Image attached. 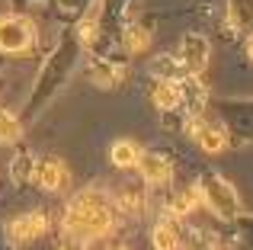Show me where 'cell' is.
<instances>
[{
  "label": "cell",
  "mask_w": 253,
  "mask_h": 250,
  "mask_svg": "<svg viewBox=\"0 0 253 250\" xmlns=\"http://www.w3.org/2000/svg\"><path fill=\"white\" fill-rule=\"evenodd\" d=\"M36 161L39 157L32 151H19L10 164V180L13 183H32V170H36Z\"/></svg>",
  "instance_id": "obj_19"
},
{
  "label": "cell",
  "mask_w": 253,
  "mask_h": 250,
  "mask_svg": "<svg viewBox=\"0 0 253 250\" xmlns=\"http://www.w3.org/2000/svg\"><path fill=\"white\" fill-rule=\"evenodd\" d=\"M119 225V208L112 202V193L103 186H84L68 199L61 215V238L96 244L109 238Z\"/></svg>",
  "instance_id": "obj_2"
},
{
  "label": "cell",
  "mask_w": 253,
  "mask_h": 250,
  "mask_svg": "<svg viewBox=\"0 0 253 250\" xmlns=\"http://www.w3.org/2000/svg\"><path fill=\"white\" fill-rule=\"evenodd\" d=\"M244 51H247V58H250V64H253V32L244 39Z\"/></svg>",
  "instance_id": "obj_22"
},
{
  "label": "cell",
  "mask_w": 253,
  "mask_h": 250,
  "mask_svg": "<svg viewBox=\"0 0 253 250\" xmlns=\"http://www.w3.org/2000/svg\"><path fill=\"white\" fill-rule=\"evenodd\" d=\"M196 189L199 199H202V208H209L215 218L234 221L241 215V196H237L234 183L228 176H221L218 170H202L196 176Z\"/></svg>",
  "instance_id": "obj_3"
},
{
  "label": "cell",
  "mask_w": 253,
  "mask_h": 250,
  "mask_svg": "<svg viewBox=\"0 0 253 250\" xmlns=\"http://www.w3.org/2000/svg\"><path fill=\"white\" fill-rule=\"evenodd\" d=\"M179 250H224V244L209 228L189 225V228H183V244H179Z\"/></svg>",
  "instance_id": "obj_17"
},
{
  "label": "cell",
  "mask_w": 253,
  "mask_h": 250,
  "mask_svg": "<svg viewBox=\"0 0 253 250\" xmlns=\"http://www.w3.org/2000/svg\"><path fill=\"white\" fill-rule=\"evenodd\" d=\"M148 183H128V186H122L116 196H112V202H116L119 215L122 218H138V215L148 212Z\"/></svg>",
  "instance_id": "obj_13"
},
{
  "label": "cell",
  "mask_w": 253,
  "mask_h": 250,
  "mask_svg": "<svg viewBox=\"0 0 253 250\" xmlns=\"http://www.w3.org/2000/svg\"><path fill=\"white\" fill-rule=\"evenodd\" d=\"M32 183L45 193H64L71 186V170L61 157H39L32 170Z\"/></svg>",
  "instance_id": "obj_10"
},
{
  "label": "cell",
  "mask_w": 253,
  "mask_h": 250,
  "mask_svg": "<svg viewBox=\"0 0 253 250\" xmlns=\"http://www.w3.org/2000/svg\"><path fill=\"white\" fill-rule=\"evenodd\" d=\"M199 3H202V6H205V3H209V0H199Z\"/></svg>",
  "instance_id": "obj_24"
},
{
  "label": "cell",
  "mask_w": 253,
  "mask_h": 250,
  "mask_svg": "<svg viewBox=\"0 0 253 250\" xmlns=\"http://www.w3.org/2000/svg\"><path fill=\"white\" fill-rule=\"evenodd\" d=\"M3 231H6V238H10L13 244H29V241H39V238H45V234L51 231V215L42 212V208H32V212L16 215Z\"/></svg>",
  "instance_id": "obj_9"
},
{
  "label": "cell",
  "mask_w": 253,
  "mask_h": 250,
  "mask_svg": "<svg viewBox=\"0 0 253 250\" xmlns=\"http://www.w3.org/2000/svg\"><path fill=\"white\" fill-rule=\"evenodd\" d=\"M106 250H131V247H128V244H122V241H116V244H109Z\"/></svg>",
  "instance_id": "obj_23"
},
{
  "label": "cell",
  "mask_w": 253,
  "mask_h": 250,
  "mask_svg": "<svg viewBox=\"0 0 253 250\" xmlns=\"http://www.w3.org/2000/svg\"><path fill=\"white\" fill-rule=\"evenodd\" d=\"M36 48V23L26 13H3L0 16V55H29Z\"/></svg>",
  "instance_id": "obj_5"
},
{
  "label": "cell",
  "mask_w": 253,
  "mask_h": 250,
  "mask_svg": "<svg viewBox=\"0 0 253 250\" xmlns=\"http://www.w3.org/2000/svg\"><path fill=\"white\" fill-rule=\"evenodd\" d=\"M23 119L13 109L0 106V144H19L23 141Z\"/></svg>",
  "instance_id": "obj_18"
},
{
  "label": "cell",
  "mask_w": 253,
  "mask_h": 250,
  "mask_svg": "<svg viewBox=\"0 0 253 250\" xmlns=\"http://www.w3.org/2000/svg\"><path fill=\"white\" fill-rule=\"evenodd\" d=\"M119 45H122V51L128 58L144 55L148 45H151V29L144 23H138V19H128V23L122 26V32H119Z\"/></svg>",
  "instance_id": "obj_15"
},
{
  "label": "cell",
  "mask_w": 253,
  "mask_h": 250,
  "mask_svg": "<svg viewBox=\"0 0 253 250\" xmlns=\"http://www.w3.org/2000/svg\"><path fill=\"white\" fill-rule=\"evenodd\" d=\"M93 0H58V6H61V13L64 16H71V19H77L81 16V13L86 10V6H90Z\"/></svg>",
  "instance_id": "obj_21"
},
{
  "label": "cell",
  "mask_w": 253,
  "mask_h": 250,
  "mask_svg": "<svg viewBox=\"0 0 253 250\" xmlns=\"http://www.w3.org/2000/svg\"><path fill=\"white\" fill-rule=\"evenodd\" d=\"M224 29L228 39H247L253 32V0H228L224 3Z\"/></svg>",
  "instance_id": "obj_12"
},
{
  "label": "cell",
  "mask_w": 253,
  "mask_h": 250,
  "mask_svg": "<svg viewBox=\"0 0 253 250\" xmlns=\"http://www.w3.org/2000/svg\"><path fill=\"white\" fill-rule=\"evenodd\" d=\"M209 113L231 131V144H247V141H253V100H244V96H228V100L209 103Z\"/></svg>",
  "instance_id": "obj_4"
},
{
  "label": "cell",
  "mask_w": 253,
  "mask_h": 250,
  "mask_svg": "<svg viewBox=\"0 0 253 250\" xmlns=\"http://www.w3.org/2000/svg\"><path fill=\"white\" fill-rule=\"evenodd\" d=\"M109 161H112V167H119V170H135L138 161H141V144L131 141V138H119L109 148Z\"/></svg>",
  "instance_id": "obj_16"
},
{
  "label": "cell",
  "mask_w": 253,
  "mask_h": 250,
  "mask_svg": "<svg viewBox=\"0 0 253 250\" xmlns=\"http://www.w3.org/2000/svg\"><path fill=\"white\" fill-rule=\"evenodd\" d=\"M183 221L173 218L170 212H161V218L154 221V228H151V247L154 250H179L183 244Z\"/></svg>",
  "instance_id": "obj_14"
},
{
  "label": "cell",
  "mask_w": 253,
  "mask_h": 250,
  "mask_svg": "<svg viewBox=\"0 0 253 250\" xmlns=\"http://www.w3.org/2000/svg\"><path fill=\"white\" fill-rule=\"evenodd\" d=\"M209 55H211V48H209V39L202 32H186L179 39L176 51H173L183 77H202L205 68H209Z\"/></svg>",
  "instance_id": "obj_7"
},
{
  "label": "cell",
  "mask_w": 253,
  "mask_h": 250,
  "mask_svg": "<svg viewBox=\"0 0 253 250\" xmlns=\"http://www.w3.org/2000/svg\"><path fill=\"white\" fill-rule=\"evenodd\" d=\"M84 68H86V77L103 90L119 87V83H125V77H128V68H125L119 58L106 55V51H86Z\"/></svg>",
  "instance_id": "obj_8"
},
{
  "label": "cell",
  "mask_w": 253,
  "mask_h": 250,
  "mask_svg": "<svg viewBox=\"0 0 253 250\" xmlns=\"http://www.w3.org/2000/svg\"><path fill=\"white\" fill-rule=\"evenodd\" d=\"M135 170L141 173V180L154 189L170 186V180H173V161L164 151H141V161H138Z\"/></svg>",
  "instance_id": "obj_11"
},
{
  "label": "cell",
  "mask_w": 253,
  "mask_h": 250,
  "mask_svg": "<svg viewBox=\"0 0 253 250\" xmlns=\"http://www.w3.org/2000/svg\"><path fill=\"white\" fill-rule=\"evenodd\" d=\"M84 55H86V48H84L81 36L74 32V26L64 29L61 36H58V42L51 45V51L45 55L42 68H39L36 81H32L29 96H26V106H23V116H19V119L23 122L36 119V116L68 87V81L74 77V71L84 64Z\"/></svg>",
  "instance_id": "obj_1"
},
{
  "label": "cell",
  "mask_w": 253,
  "mask_h": 250,
  "mask_svg": "<svg viewBox=\"0 0 253 250\" xmlns=\"http://www.w3.org/2000/svg\"><path fill=\"white\" fill-rule=\"evenodd\" d=\"M231 225L237 228V241L244 244V250H253V215H244L241 212Z\"/></svg>",
  "instance_id": "obj_20"
},
{
  "label": "cell",
  "mask_w": 253,
  "mask_h": 250,
  "mask_svg": "<svg viewBox=\"0 0 253 250\" xmlns=\"http://www.w3.org/2000/svg\"><path fill=\"white\" fill-rule=\"evenodd\" d=\"M186 131H189L192 141L199 144V151H202V154H209V157L224 154V151L231 148V131L224 128V125L218 122L211 113H205V116H199V119H192Z\"/></svg>",
  "instance_id": "obj_6"
}]
</instances>
